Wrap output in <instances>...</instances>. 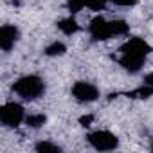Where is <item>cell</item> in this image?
<instances>
[{"mask_svg":"<svg viewBox=\"0 0 153 153\" xmlns=\"http://www.w3.org/2000/svg\"><path fill=\"white\" fill-rule=\"evenodd\" d=\"M151 52V47L142 40V38H130L126 43L121 47V58L119 63L128 70V72H139L146 56Z\"/></svg>","mask_w":153,"mask_h":153,"instance_id":"1","label":"cell"},{"mask_svg":"<svg viewBox=\"0 0 153 153\" xmlns=\"http://www.w3.org/2000/svg\"><path fill=\"white\" fill-rule=\"evenodd\" d=\"M13 92L18 94L22 99H36L45 92V85L38 76H24V78L16 79L13 85Z\"/></svg>","mask_w":153,"mask_h":153,"instance_id":"2","label":"cell"},{"mask_svg":"<svg viewBox=\"0 0 153 153\" xmlns=\"http://www.w3.org/2000/svg\"><path fill=\"white\" fill-rule=\"evenodd\" d=\"M24 119H25V112H24V106L18 103H7L0 108V121L9 128L20 126Z\"/></svg>","mask_w":153,"mask_h":153,"instance_id":"3","label":"cell"},{"mask_svg":"<svg viewBox=\"0 0 153 153\" xmlns=\"http://www.w3.org/2000/svg\"><path fill=\"white\" fill-rule=\"evenodd\" d=\"M88 142L99 149V151H112L119 146V139L112 133V131H106V130H97V131H92L88 133Z\"/></svg>","mask_w":153,"mask_h":153,"instance_id":"4","label":"cell"},{"mask_svg":"<svg viewBox=\"0 0 153 153\" xmlns=\"http://www.w3.org/2000/svg\"><path fill=\"white\" fill-rule=\"evenodd\" d=\"M88 33H90L92 38L97 40V42H103V40H108V38L114 36V33H112V24H110L108 20H105L103 16H96V18L90 22Z\"/></svg>","mask_w":153,"mask_h":153,"instance_id":"5","label":"cell"},{"mask_svg":"<svg viewBox=\"0 0 153 153\" xmlns=\"http://www.w3.org/2000/svg\"><path fill=\"white\" fill-rule=\"evenodd\" d=\"M72 96L81 103H92L99 97V92L94 85H90L87 81H78L72 87Z\"/></svg>","mask_w":153,"mask_h":153,"instance_id":"6","label":"cell"},{"mask_svg":"<svg viewBox=\"0 0 153 153\" xmlns=\"http://www.w3.org/2000/svg\"><path fill=\"white\" fill-rule=\"evenodd\" d=\"M20 33L15 25H2V29H0V47H2V51H11L13 45L16 43Z\"/></svg>","mask_w":153,"mask_h":153,"instance_id":"7","label":"cell"},{"mask_svg":"<svg viewBox=\"0 0 153 153\" xmlns=\"http://www.w3.org/2000/svg\"><path fill=\"white\" fill-rule=\"evenodd\" d=\"M58 29L63 33V34H74V33H78L79 31V24L76 22L72 16H68V18H63V20H59L58 22Z\"/></svg>","mask_w":153,"mask_h":153,"instance_id":"8","label":"cell"},{"mask_svg":"<svg viewBox=\"0 0 153 153\" xmlns=\"http://www.w3.org/2000/svg\"><path fill=\"white\" fill-rule=\"evenodd\" d=\"M65 51H67L65 43H61V42H52L51 45H47L45 54H47V56H61V54H65Z\"/></svg>","mask_w":153,"mask_h":153,"instance_id":"9","label":"cell"},{"mask_svg":"<svg viewBox=\"0 0 153 153\" xmlns=\"http://www.w3.org/2000/svg\"><path fill=\"white\" fill-rule=\"evenodd\" d=\"M45 121H47V117L43 114H33V115L25 117V123H27L29 128H40V126L45 124Z\"/></svg>","mask_w":153,"mask_h":153,"instance_id":"10","label":"cell"},{"mask_svg":"<svg viewBox=\"0 0 153 153\" xmlns=\"http://www.w3.org/2000/svg\"><path fill=\"white\" fill-rule=\"evenodd\" d=\"M36 151H40V153H59L61 148L58 144H52L49 140H43V142H38L36 144Z\"/></svg>","mask_w":153,"mask_h":153,"instance_id":"11","label":"cell"},{"mask_svg":"<svg viewBox=\"0 0 153 153\" xmlns=\"http://www.w3.org/2000/svg\"><path fill=\"white\" fill-rule=\"evenodd\" d=\"M112 33L114 36H121V34H126L128 33V24L124 20H112Z\"/></svg>","mask_w":153,"mask_h":153,"instance_id":"12","label":"cell"},{"mask_svg":"<svg viewBox=\"0 0 153 153\" xmlns=\"http://www.w3.org/2000/svg\"><path fill=\"white\" fill-rule=\"evenodd\" d=\"M153 94V88L149 87V85H144V87H140V88H137V90H133V92H128L126 96L128 97H140V99H146V97H149Z\"/></svg>","mask_w":153,"mask_h":153,"instance_id":"13","label":"cell"},{"mask_svg":"<svg viewBox=\"0 0 153 153\" xmlns=\"http://www.w3.org/2000/svg\"><path fill=\"white\" fill-rule=\"evenodd\" d=\"M87 6V0H67V7L70 13H78Z\"/></svg>","mask_w":153,"mask_h":153,"instance_id":"14","label":"cell"},{"mask_svg":"<svg viewBox=\"0 0 153 153\" xmlns=\"http://www.w3.org/2000/svg\"><path fill=\"white\" fill-rule=\"evenodd\" d=\"M108 0H87V7H90L92 11H101L105 9Z\"/></svg>","mask_w":153,"mask_h":153,"instance_id":"15","label":"cell"},{"mask_svg":"<svg viewBox=\"0 0 153 153\" xmlns=\"http://www.w3.org/2000/svg\"><path fill=\"white\" fill-rule=\"evenodd\" d=\"M108 2L115 4V6H124V7H131L137 4V0H108Z\"/></svg>","mask_w":153,"mask_h":153,"instance_id":"16","label":"cell"},{"mask_svg":"<svg viewBox=\"0 0 153 153\" xmlns=\"http://www.w3.org/2000/svg\"><path fill=\"white\" fill-rule=\"evenodd\" d=\"M92 121H94V115H83V117L79 119L81 126H90V124H92Z\"/></svg>","mask_w":153,"mask_h":153,"instance_id":"17","label":"cell"},{"mask_svg":"<svg viewBox=\"0 0 153 153\" xmlns=\"http://www.w3.org/2000/svg\"><path fill=\"white\" fill-rule=\"evenodd\" d=\"M146 85H149V87H151V88H153V72H151V74H148V76H146Z\"/></svg>","mask_w":153,"mask_h":153,"instance_id":"18","label":"cell"},{"mask_svg":"<svg viewBox=\"0 0 153 153\" xmlns=\"http://www.w3.org/2000/svg\"><path fill=\"white\" fill-rule=\"evenodd\" d=\"M151 149H153V142H151Z\"/></svg>","mask_w":153,"mask_h":153,"instance_id":"19","label":"cell"}]
</instances>
